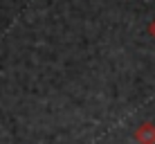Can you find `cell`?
<instances>
[{
    "mask_svg": "<svg viewBox=\"0 0 155 144\" xmlns=\"http://www.w3.org/2000/svg\"><path fill=\"white\" fill-rule=\"evenodd\" d=\"M133 137H135L137 144H155V124H151V122H142V124L135 129Z\"/></svg>",
    "mask_w": 155,
    "mask_h": 144,
    "instance_id": "6da1fadb",
    "label": "cell"
},
{
    "mask_svg": "<svg viewBox=\"0 0 155 144\" xmlns=\"http://www.w3.org/2000/svg\"><path fill=\"white\" fill-rule=\"evenodd\" d=\"M148 34H151L153 39H155V18L151 20V23H148Z\"/></svg>",
    "mask_w": 155,
    "mask_h": 144,
    "instance_id": "7a4b0ae2",
    "label": "cell"
}]
</instances>
